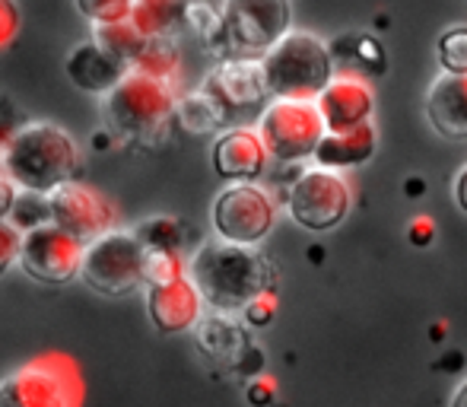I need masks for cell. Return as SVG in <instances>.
Here are the masks:
<instances>
[{"label":"cell","instance_id":"obj_1","mask_svg":"<svg viewBox=\"0 0 467 407\" xmlns=\"http://www.w3.org/2000/svg\"><path fill=\"white\" fill-rule=\"evenodd\" d=\"M185 271L203 306L216 312H242L254 297L277 290V267L258 245H239L220 235L188 252Z\"/></svg>","mask_w":467,"mask_h":407},{"label":"cell","instance_id":"obj_2","mask_svg":"<svg viewBox=\"0 0 467 407\" xmlns=\"http://www.w3.org/2000/svg\"><path fill=\"white\" fill-rule=\"evenodd\" d=\"M102 99V124L115 143L134 150H153L169 141L175 128V93L172 80L128 70Z\"/></svg>","mask_w":467,"mask_h":407},{"label":"cell","instance_id":"obj_3","mask_svg":"<svg viewBox=\"0 0 467 407\" xmlns=\"http://www.w3.org/2000/svg\"><path fill=\"white\" fill-rule=\"evenodd\" d=\"M0 169L19 192L48 194L61 182L80 179L77 141L55 121H23L0 143Z\"/></svg>","mask_w":467,"mask_h":407},{"label":"cell","instance_id":"obj_4","mask_svg":"<svg viewBox=\"0 0 467 407\" xmlns=\"http://www.w3.org/2000/svg\"><path fill=\"white\" fill-rule=\"evenodd\" d=\"M271 99H315L334 77V51L321 36L286 29L261 55Z\"/></svg>","mask_w":467,"mask_h":407},{"label":"cell","instance_id":"obj_5","mask_svg":"<svg viewBox=\"0 0 467 407\" xmlns=\"http://www.w3.org/2000/svg\"><path fill=\"white\" fill-rule=\"evenodd\" d=\"M77 277L99 297H128L143 290V245L134 229H109L83 245Z\"/></svg>","mask_w":467,"mask_h":407},{"label":"cell","instance_id":"obj_6","mask_svg":"<svg viewBox=\"0 0 467 407\" xmlns=\"http://www.w3.org/2000/svg\"><path fill=\"white\" fill-rule=\"evenodd\" d=\"M254 130L274 162H306L327 128L315 99H267Z\"/></svg>","mask_w":467,"mask_h":407},{"label":"cell","instance_id":"obj_7","mask_svg":"<svg viewBox=\"0 0 467 407\" xmlns=\"http://www.w3.org/2000/svg\"><path fill=\"white\" fill-rule=\"evenodd\" d=\"M353 207V188L344 172L315 166L299 172L286 188V214L308 233H331Z\"/></svg>","mask_w":467,"mask_h":407},{"label":"cell","instance_id":"obj_8","mask_svg":"<svg viewBox=\"0 0 467 407\" xmlns=\"http://www.w3.org/2000/svg\"><path fill=\"white\" fill-rule=\"evenodd\" d=\"M83 385L67 357H42L0 379V407H80Z\"/></svg>","mask_w":467,"mask_h":407},{"label":"cell","instance_id":"obj_9","mask_svg":"<svg viewBox=\"0 0 467 407\" xmlns=\"http://www.w3.org/2000/svg\"><path fill=\"white\" fill-rule=\"evenodd\" d=\"M213 233L239 245H261L277 226V198L258 182H229L210 207Z\"/></svg>","mask_w":467,"mask_h":407},{"label":"cell","instance_id":"obj_10","mask_svg":"<svg viewBox=\"0 0 467 407\" xmlns=\"http://www.w3.org/2000/svg\"><path fill=\"white\" fill-rule=\"evenodd\" d=\"M223 29L229 55L261 57L286 29H293V0H223Z\"/></svg>","mask_w":467,"mask_h":407},{"label":"cell","instance_id":"obj_11","mask_svg":"<svg viewBox=\"0 0 467 407\" xmlns=\"http://www.w3.org/2000/svg\"><path fill=\"white\" fill-rule=\"evenodd\" d=\"M80 258H83L80 239L57 229L55 223H42V226L23 233L16 267L29 280H36V284L64 287L80 274Z\"/></svg>","mask_w":467,"mask_h":407},{"label":"cell","instance_id":"obj_12","mask_svg":"<svg viewBox=\"0 0 467 407\" xmlns=\"http://www.w3.org/2000/svg\"><path fill=\"white\" fill-rule=\"evenodd\" d=\"M45 198H48V223H55L57 229L80 239L83 245L118 226L115 204L105 198L99 188L87 185L80 179L61 182Z\"/></svg>","mask_w":467,"mask_h":407},{"label":"cell","instance_id":"obj_13","mask_svg":"<svg viewBox=\"0 0 467 407\" xmlns=\"http://www.w3.org/2000/svg\"><path fill=\"white\" fill-rule=\"evenodd\" d=\"M203 87L216 96L233 118L239 111H252L258 105L271 99L265 80V68H261V57L254 55H226L216 61V68L203 77Z\"/></svg>","mask_w":467,"mask_h":407},{"label":"cell","instance_id":"obj_14","mask_svg":"<svg viewBox=\"0 0 467 407\" xmlns=\"http://www.w3.org/2000/svg\"><path fill=\"white\" fill-rule=\"evenodd\" d=\"M210 166L223 182H258L267 175L271 156L258 130L248 124H229L216 130L213 147H210Z\"/></svg>","mask_w":467,"mask_h":407},{"label":"cell","instance_id":"obj_15","mask_svg":"<svg viewBox=\"0 0 467 407\" xmlns=\"http://www.w3.org/2000/svg\"><path fill=\"white\" fill-rule=\"evenodd\" d=\"M143 303H147V318L160 334H185L194 328V321L203 315V299L197 287L191 284L188 271L169 284L143 287Z\"/></svg>","mask_w":467,"mask_h":407},{"label":"cell","instance_id":"obj_16","mask_svg":"<svg viewBox=\"0 0 467 407\" xmlns=\"http://www.w3.org/2000/svg\"><path fill=\"white\" fill-rule=\"evenodd\" d=\"M318 115L327 130H344L357 128L363 121H372L375 111V93L372 83L363 74H334L327 87L315 96Z\"/></svg>","mask_w":467,"mask_h":407},{"label":"cell","instance_id":"obj_17","mask_svg":"<svg viewBox=\"0 0 467 407\" xmlns=\"http://www.w3.org/2000/svg\"><path fill=\"white\" fill-rule=\"evenodd\" d=\"M194 334L197 350L203 353V360L223 366L233 372L235 363L242 360V353L254 344L252 328L239 318V312H216V308H203V315L191 328Z\"/></svg>","mask_w":467,"mask_h":407},{"label":"cell","instance_id":"obj_18","mask_svg":"<svg viewBox=\"0 0 467 407\" xmlns=\"http://www.w3.org/2000/svg\"><path fill=\"white\" fill-rule=\"evenodd\" d=\"M128 64L118 61L115 55L96 45L93 38L87 42H77L74 48L67 51V61H64V74L74 83L77 89L89 96H105L124 74H128Z\"/></svg>","mask_w":467,"mask_h":407},{"label":"cell","instance_id":"obj_19","mask_svg":"<svg viewBox=\"0 0 467 407\" xmlns=\"http://www.w3.org/2000/svg\"><path fill=\"white\" fill-rule=\"evenodd\" d=\"M375 150H379V130H375L372 121H363L357 128L325 130L312 160L315 166L334 169V172H350V169L366 166L375 156Z\"/></svg>","mask_w":467,"mask_h":407},{"label":"cell","instance_id":"obj_20","mask_svg":"<svg viewBox=\"0 0 467 407\" xmlns=\"http://www.w3.org/2000/svg\"><path fill=\"white\" fill-rule=\"evenodd\" d=\"M426 118L445 141H467V74H439L426 93Z\"/></svg>","mask_w":467,"mask_h":407},{"label":"cell","instance_id":"obj_21","mask_svg":"<svg viewBox=\"0 0 467 407\" xmlns=\"http://www.w3.org/2000/svg\"><path fill=\"white\" fill-rule=\"evenodd\" d=\"M175 124L188 134H216L233 124V111L201 83L175 99Z\"/></svg>","mask_w":467,"mask_h":407},{"label":"cell","instance_id":"obj_22","mask_svg":"<svg viewBox=\"0 0 467 407\" xmlns=\"http://www.w3.org/2000/svg\"><path fill=\"white\" fill-rule=\"evenodd\" d=\"M185 10L188 0H134L128 19L147 38L179 36L185 29Z\"/></svg>","mask_w":467,"mask_h":407},{"label":"cell","instance_id":"obj_23","mask_svg":"<svg viewBox=\"0 0 467 407\" xmlns=\"http://www.w3.org/2000/svg\"><path fill=\"white\" fill-rule=\"evenodd\" d=\"M89 38H93L96 45H102L109 55H115L118 61L128 64V68H134L137 55H140L143 42H147V36H143L140 29H134V23H130V19L93 23V26H89Z\"/></svg>","mask_w":467,"mask_h":407},{"label":"cell","instance_id":"obj_24","mask_svg":"<svg viewBox=\"0 0 467 407\" xmlns=\"http://www.w3.org/2000/svg\"><path fill=\"white\" fill-rule=\"evenodd\" d=\"M134 235L143 248H156V252H175L188 255V226L179 216H147L134 226Z\"/></svg>","mask_w":467,"mask_h":407},{"label":"cell","instance_id":"obj_25","mask_svg":"<svg viewBox=\"0 0 467 407\" xmlns=\"http://www.w3.org/2000/svg\"><path fill=\"white\" fill-rule=\"evenodd\" d=\"M185 29L207 51H213V57H226L229 45H226V29H223V16L213 4L207 0H188L185 10Z\"/></svg>","mask_w":467,"mask_h":407},{"label":"cell","instance_id":"obj_26","mask_svg":"<svg viewBox=\"0 0 467 407\" xmlns=\"http://www.w3.org/2000/svg\"><path fill=\"white\" fill-rule=\"evenodd\" d=\"M130 70H140V74H150V77H162V80H175L182 70V55H179L175 36L147 38Z\"/></svg>","mask_w":467,"mask_h":407},{"label":"cell","instance_id":"obj_27","mask_svg":"<svg viewBox=\"0 0 467 407\" xmlns=\"http://www.w3.org/2000/svg\"><path fill=\"white\" fill-rule=\"evenodd\" d=\"M185 261H188V255L143 248V287L169 284V280L182 277V274H185Z\"/></svg>","mask_w":467,"mask_h":407},{"label":"cell","instance_id":"obj_28","mask_svg":"<svg viewBox=\"0 0 467 407\" xmlns=\"http://www.w3.org/2000/svg\"><path fill=\"white\" fill-rule=\"evenodd\" d=\"M6 220L13 223L16 229H36L42 223H48V198L38 192H19L16 188V198H13L10 216Z\"/></svg>","mask_w":467,"mask_h":407},{"label":"cell","instance_id":"obj_29","mask_svg":"<svg viewBox=\"0 0 467 407\" xmlns=\"http://www.w3.org/2000/svg\"><path fill=\"white\" fill-rule=\"evenodd\" d=\"M439 64L445 74H467V26H451L436 42Z\"/></svg>","mask_w":467,"mask_h":407},{"label":"cell","instance_id":"obj_30","mask_svg":"<svg viewBox=\"0 0 467 407\" xmlns=\"http://www.w3.org/2000/svg\"><path fill=\"white\" fill-rule=\"evenodd\" d=\"M130 4L134 0H74L77 13L87 19L89 26L93 23H115V19H128Z\"/></svg>","mask_w":467,"mask_h":407},{"label":"cell","instance_id":"obj_31","mask_svg":"<svg viewBox=\"0 0 467 407\" xmlns=\"http://www.w3.org/2000/svg\"><path fill=\"white\" fill-rule=\"evenodd\" d=\"M239 318L245 321L248 328H267L274 318H277V290L254 297L252 303H248V306L239 312Z\"/></svg>","mask_w":467,"mask_h":407},{"label":"cell","instance_id":"obj_32","mask_svg":"<svg viewBox=\"0 0 467 407\" xmlns=\"http://www.w3.org/2000/svg\"><path fill=\"white\" fill-rule=\"evenodd\" d=\"M19 242H23V229H16L10 220H0V277L16 267Z\"/></svg>","mask_w":467,"mask_h":407},{"label":"cell","instance_id":"obj_33","mask_svg":"<svg viewBox=\"0 0 467 407\" xmlns=\"http://www.w3.org/2000/svg\"><path fill=\"white\" fill-rule=\"evenodd\" d=\"M277 398V382L267 376H252L245 379V402L252 407H271Z\"/></svg>","mask_w":467,"mask_h":407},{"label":"cell","instance_id":"obj_34","mask_svg":"<svg viewBox=\"0 0 467 407\" xmlns=\"http://www.w3.org/2000/svg\"><path fill=\"white\" fill-rule=\"evenodd\" d=\"M19 23H23V13H19L16 0H0V51L16 38Z\"/></svg>","mask_w":467,"mask_h":407},{"label":"cell","instance_id":"obj_35","mask_svg":"<svg viewBox=\"0 0 467 407\" xmlns=\"http://www.w3.org/2000/svg\"><path fill=\"white\" fill-rule=\"evenodd\" d=\"M23 124V115H19V105L10 99V96H0V143L13 134V130Z\"/></svg>","mask_w":467,"mask_h":407},{"label":"cell","instance_id":"obj_36","mask_svg":"<svg viewBox=\"0 0 467 407\" xmlns=\"http://www.w3.org/2000/svg\"><path fill=\"white\" fill-rule=\"evenodd\" d=\"M432 239H436V223L430 216H417L410 223V242L413 245H430Z\"/></svg>","mask_w":467,"mask_h":407},{"label":"cell","instance_id":"obj_37","mask_svg":"<svg viewBox=\"0 0 467 407\" xmlns=\"http://www.w3.org/2000/svg\"><path fill=\"white\" fill-rule=\"evenodd\" d=\"M13 198H16V185H13V182L4 175V169H0V220H6V216H10Z\"/></svg>","mask_w":467,"mask_h":407},{"label":"cell","instance_id":"obj_38","mask_svg":"<svg viewBox=\"0 0 467 407\" xmlns=\"http://www.w3.org/2000/svg\"><path fill=\"white\" fill-rule=\"evenodd\" d=\"M455 204L467 214V166L458 172V179H455Z\"/></svg>","mask_w":467,"mask_h":407},{"label":"cell","instance_id":"obj_39","mask_svg":"<svg viewBox=\"0 0 467 407\" xmlns=\"http://www.w3.org/2000/svg\"><path fill=\"white\" fill-rule=\"evenodd\" d=\"M449 407H467V379L455 389V395H451V404Z\"/></svg>","mask_w":467,"mask_h":407}]
</instances>
